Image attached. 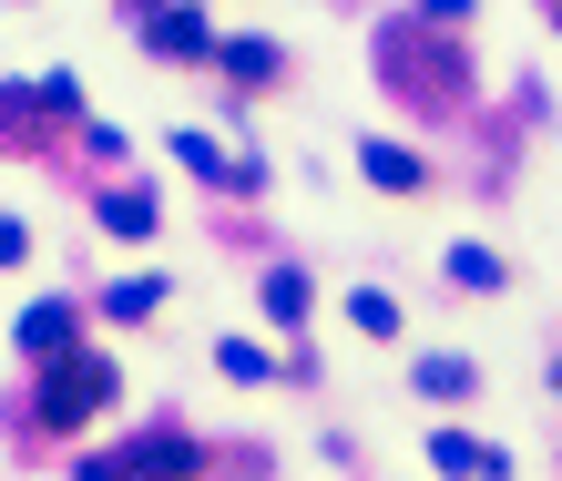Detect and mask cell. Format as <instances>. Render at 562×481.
Masks as SVG:
<instances>
[{"instance_id":"6da1fadb","label":"cell","mask_w":562,"mask_h":481,"mask_svg":"<svg viewBox=\"0 0 562 481\" xmlns=\"http://www.w3.org/2000/svg\"><path fill=\"white\" fill-rule=\"evenodd\" d=\"M440 471H460V481H502L512 461L491 451V440H471V430H440Z\"/></svg>"},{"instance_id":"7a4b0ae2","label":"cell","mask_w":562,"mask_h":481,"mask_svg":"<svg viewBox=\"0 0 562 481\" xmlns=\"http://www.w3.org/2000/svg\"><path fill=\"white\" fill-rule=\"evenodd\" d=\"M72 328H82V317H72V307H61V298H42V307H31V317H21V348H61V338H72Z\"/></svg>"},{"instance_id":"3957f363","label":"cell","mask_w":562,"mask_h":481,"mask_svg":"<svg viewBox=\"0 0 562 481\" xmlns=\"http://www.w3.org/2000/svg\"><path fill=\"white\" fill-rule=\"evenodd\" d=\"M348 317H358V328H369V338H400V307H389L379 287H358V298H348Z\"/></svg>"},{"instance_id":"277c9868","label":"cell","mask_w":562,"mask_h":481,"mask_svg":"<svg viewBox=\"0 0 562 481\" xmlns=\"http://www.w3.org/2000/svg\"><path fill=\"white\" fill-rule=\"evenodd\" d=\"M369 184H400V195H409V184H419V165H409L400 144H369Z\"/></svg>"},{"instance_id":"5b68a950","label":"cell","mask_w":562,"mask_h":481,"mask_svg":"<svg viewBox=\"0 0 562 481\" xmlns=\"http://www.w3.org/2000/svg\"><path fill=\"white\" fill-rule=\"evenodd\" d=\"M154 298H164V277H123L113 287V317H154Z\"/></svg>"},{"instance_id":"8992f818","label":"cell","mask_w":562,"mask_h":481,"mask_svg":"<svg viewBox=\"0 0 562 481\" xmlns=\"http://www.w3.org/2000/svg\"><path fill=\"white\" fill-rule=\"evenodd\" d=\"M103 215H113V236H154V195H113Z\"/></svg>"},{"instance_id":"52a82bcc","label":"cell","mask_w":562,"mask_h":481,"mask_svg":"<svg viewBox=\"0 0 562 481\" xmlns=\"http://www.w3.org/2000/svg\"><path fill=\"white\" fill-rule=\"evenodd\" d=\"M419 379H429V390H440V400H460V390H471V359H429Z\"/></svg>"},{"instance_id":"ba28073f","label":"cell","mask_w":562,"mask_h":481,"mask_svg":"<svg viewBox=\"0 0 562 481\" xmlns=\"http://www.w3.org/2000/svg\"><path fill=\"white\" fill-rule=\"evenodd\" d=\"M31 256V236H21V215H0V267H21Z\"/></svg>"}]
</instances>
